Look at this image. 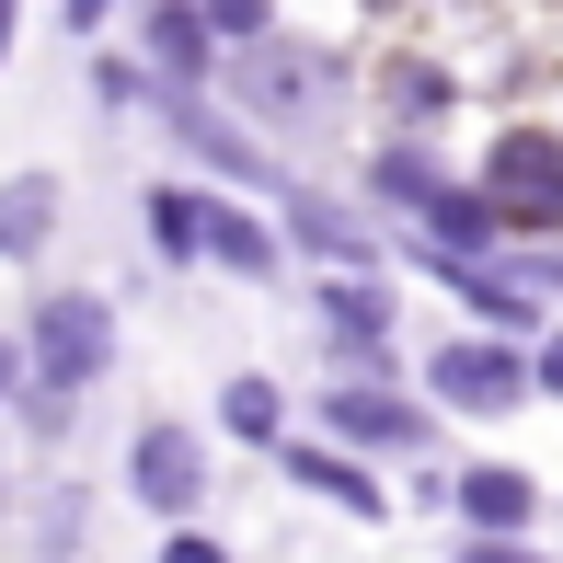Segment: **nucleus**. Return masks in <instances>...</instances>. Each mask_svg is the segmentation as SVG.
<instances>
[{"label":"nucleus","mask_w":563,"mask_h":563,"mask_svg":"<svg viewBox=\"0 0 563 563\" xmlns=\"http://www.w3.org/2000/svg\"><path fill=\"white\" fill-rule=\"evenodd\" d=\"M0 46H12V0H0Z\"/></svg>","instance_id":"2eb2a0df"},{"label":"nucleus","mask_w":563,"mask_h":563,"mask_svg":"<svg viewBox=\"0 0 563 563\" xmlns=\"http://www.w3.org/2000/svg\"><path fill=\"white\" fill-rule=\"evenodd\" d=\"M460 506H472L483 529H518V518H529V483H518V472H472V483H460Z\"/></svg>","instance_id":"39448f33"},{"label":"nucleus","mask_w":563,"mask_h":563,"mask_svg":"<svg viewBox=\"0 0 563 563\" xmlns=\"http://www.w3.org/2000/svg\"><path fill=\"white\" fill-rule=\"evenodd\" d=\"M35 356H46V402H58V391H81V379L115 356V322L92 311V299H46L35 311Z\"/></svg>","instance_id":"f03ea898"},{"label":"nucleus","mask_w":563,"mask_h":563,"mask_svg":"<svg viewBox=\"0 0 563 563\" xmlns=\"http://www.w3.org/2000/svg\"><path fill=\"white\" fill-rule=\"evenodd\" d=\"M196 242H208L219 265H242V276L265 265V230H253V219H230V208H219V219H196Z\"/></svg>","instance_id":"423d86ee"},{"label":"nucleus","mask_w":563,"mask_h":563,"mask_svg":"<svg viewBox=\"0 0 563 563\" xmlns=\"http://www.w3.org/2000/svg\"><path fill=\"white\" fill-rule=\"evenodd\" d=\"M208 23L219 35H265V0H208Z\"/></svg>","instance_id":"9b49d317"},{"label":"nucleus","mask_w":563,"mask_h":563,"mask_svg":"<svg viewBox=\"0 0 563 563\" xmlns=\"http://www.w3.org/2000/svg\"><path fill=\"white\" fill-rule=\"evenodd\" d=\"M139 495L150 506H196V438L185 426H150L139 438Z\"/></svg>","instance_id":"20e7f679"},{"label":"nucleus","mask_w":563,"mask_h":563,"mask_svg":"<svg viewBox=\"0 0 563 563\" xmlns=\"http://www.w3.org/2000/svg\"><path fill=\"white\" fill-rule=\"evenodd\" d=\"M230 426H253V438L276 426V391H265V379H242V391H230Z\"/></svg>","instance_id":"9d476101"},{"label":"nucleus","mask_w":563,"mask_h":563,"mask_svg":"<svg viewBox=\"0 0 563 563\" xmlns=\"http://www.w3.org/2000/svg\"><path fill=\"white\" fill-rule=\"evenodd\" d=\"M46 208H58L46 185H12V196H0V253H12V242H35V230H46Z\"/></svg>","instance_id":"6e6552de"},{"label":"nucleus","mask_w":563,"mask_h":563,"mask_svg":"<svg viewBox=\"0 0 563 563\" xmlns=\"http://www.w3.org/2000/svg\"><path fill=\"white\" fill-rule=\"evenodd\" d=\"M472 563H529V552H472Z\"/></svg>","instance_id":"4468645a"},{"label":"nucleus","mask_w":563,"mask_h":563,"mask_svg":"<svg viewBox=\"0 0 563 563\" xmlns=\"http://www.w3.org/2000/svg\"><path fill=\"white\" fill-rule=\"evenodd\" d=\"M173 563H219V552H208V541H173Z\"/></svg>","instance_id":"f8f14e48"},{"label":"nucleus","mask_w":563,"mask_h":563,"mask_svg":"<svg viewBox=\"0 0 563 563\" xmlns=\"http://www.w3.org/2000/svg\"><path fill=\"white\" fill-rule=\"evenodd\" d=\"M334 426H356V438H415L402 402H368V391H334Z\"/></svg>","instance_id":"0eeeda50"},{"label":"nucleus","mask_w":563,"mask_h":563,"mask_svg":"<svg viewBox=\"0 0 563 563\" xmlns=\"http://www.w3.org/2000/svg\"><path fill=\"white\" fill-rule=\"evenodd\" d=\"M0 391H12V345H0Z\"/></svg>","instance_id":"dca6fc26"},{"label":"nucleus","mask_w":563,"mask_h":563,"mask_svg":"<svg viewBox=\"0 0 563 563\" xmlns=\"http://www.w3.org/2000/svg\"><path fill=\"white\" fill-rule=\"evenodd\" d=\"M426 379H438L449 402H518V356H506V345H449Z\"/></svg>","instance_id":"7ed1b4c3"},{"label":"nucleus","mask_w":563,"mask_h":563,"mask_svg":"<svg viewBox=\"0 0 563 563\" xmlns=\"http://www.w3.org/2000/svg\"><path fill=\"white\" fill-rule=\"evenodd\" d=\"M541 379H552V391H563V334H552V356H541Z\"/></svg>","instance_id":"ddd939ff"},{"label":"nucleus","mask_w":563,"mask_h":563,"mask_svg":"<svg viewBox=\"0 0 563 563\" xmlns=\"http://www.w3.org/2000/svg\"><path fill=\"white\" fill-rule=\"evenodd\" d=\"M483 196H495L506 219H563V139H541V126H518V139H495V173H483Z\"/></svg>","instance_id":"f257e3e1"},{"label":"nucleus","mask_w":563,"mask_h":563,"mask_svg":"<svg viewBox=\"0 0 563 563\" xmlns=\"http://www.w3.org/2000/svg\"><path fill=\"white\" fill-rule=\"evenodd\" d=\"M288 472H299V483H322V495H334V506H379V483H356L345 460H311V449H299Z\"/></svg>","instance_id":"1a4fd4ad"}]
</instances>
